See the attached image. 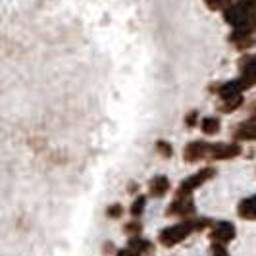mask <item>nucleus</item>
Here are the masks:
<instances>
[{"mask_svg":"<svg viewBox=\"0 0 256 256\" xmlns=\"http://www.w3.org/2000/svg\"><path fill=\"white\" fill-rule=\"evenodd\" d=\"M206 226H210L208 220H187V222H181L178 226L162 230L160 235H158V241H160V244L170 248V246H176L178 243L185 241L194 230H202Z\"/></svg>","mask_w":256,"mask_h":256,"instance_id":"nucleus-1","label":"nucleus"},{"mask_svg":"<svg viewBox=\"0 0 256 256\" xmlns=\"http://www.w3.org/2000/svg\"><path fill=\"white\" fill-rule=\"evenodd\" d=\"M214 176H216V170L214 168H202V170H198L194 176H189L187 180L181 181L178 194H192L194 189H198L200 185H204L206 181H210Z\"/></svg>","mask_w":256,"mask_h":256,"instance_id":"nucleus-2","label":"nucleus"},{"mask_svg":"<svg viewBox=\"0 0 256 256\" xmlns=\"http://www.w3.org/2000/svg\"><path fill=\"white\" fill-rule=\"evenodd\" d=\"M239 154H241V146L237 142H214V144H208L206 158L208 160H231Z\"/></svg>","mask_w":256,"mask_h":256,"instance_id":"nucleus-3","label":"nucleus"},{"mask_svg":"<svg viewBox=\"0 0 256 256\" xmlns=\"http://www.w3.org/2000/svg\"><path fill=\"white\" fill-rule=\"evenodd\" d=\"M194 214V200L191 194H176V200L168 206V216L191 218Z\"/></svg>","mask_w":256,"mask_h":256,"instance_id":"nucleus-4","label":"nucleus"},{"mask_svg":"<svg viewBox=\"0 0 256 256\" xmlns=\"http://www.w3.org/2000/svg\"><path fill=\"white\" fill-rule=\"evenodd\" d=\"M235 235H237V231H235V226H233L231 222H218V224L214 226L212 233H210L212 241L220 244H226V243H230V241H233Z\"/></svg>","mask_w":256,"mask_h":256,"instance_id":"nucleus-5","label":"nucleus"},{"mask_svg":"<svg viewBox=\"0 0 256 256\" xmlns=\"http://www.w3.org/2000/svg\"><path fill=\"white\" fill-rule=\"evenodd\" d=\"M235 141H256V114H252L233 131Z\"/></svg>","mask_w":256,"mask_h":256,"instance_id":"nucleus-6","label":"nucleus"},{"mask_svg":"<svg viewBox=\"0 0 256 256\" xmlns=\"http://www.w3.org/2000/svg\"><path fill=\"white\" fill-rule=\"evenodd\" d=\"M206 152H208V142L191 141L183 150V158L187 164H194V162H200L202 158H206Z\"/></svg>","mask_w":256,"mask_h":256,"instance_id":"nucleus-7","label":"nucleus"},{"mask_svg":"<svg viewBox=\"0 0 256 256\" xmlns=\"http://www.w3.org/2000/svg\"><path fill=\"white\" fill-rule=\"evenodd\" d=\"M239 72L246 83L254 85L256 83V54H250V56H244L239 60Z\"/></svg>","mask_w":256,"mask_h":256,"instance_id":"nucleus-8","label":"nucleus"},{"mask_svg":"<svg viewBox=\"0 0 256 256\" xmlns=\"http://www.w3.org/2000/svg\"><path fill=\"white\" fill-rule=\"evenodd\" d=\"M128 248L131 252H135V254H139V256H148L154 252L152 243L146 241V239H142V237H129Z\"/></svg>","mask_w":256,"mask_h":256,"instance_id":"nucleus-9","label":"nucleus"},{"mask_svg":"<svg viewBox=\"0 0 256 256\" xmlns=\"http://www.w3.org/2000/svg\"><path fill=\"white\" fill-rule=\"evenodd\" d=\"M237 214H239V218L248 220V222H254L256 220V194L246 196V198H243V200L239 202V206H237Z\"/></svg>","mask_w":256,"mask_h":256,"instance_id":"nucleus-10","label":"nucleus"},{"mask_svg":"<svg viewBox=\"0 0 256 256\" xmlns=\"http://www.w3.org/2000/svg\"><path fill=\"white\" fill-rule=\"evenodd\" d=\"M170 191V180H168L166 176H156L150 180L148 183V192L156 196V198H160V196H164L166 192Z\"/></svg>","mask_w":256,"mask_h":256,"instance_id":"nucleus-11","label":"nucleus"},{"mask_svg":"<svg viewBox=\"0 0 256 256\" xmlns=\"http://www.w3.org/2000/svg\"><path fill=\"white\" fill-rule=\"evenodd\" d=\"M241 104H243V94L241 96H233V98H224V100H218V110L222 114H231Z\"/></svg>","mask_w":256,"mask_h":256,"instance_id":"nucleus-12","label":"nucleus"},{"mask_svg":"<svg viewBox=\"0 0 256 256\" xmlns=\"http://www.w3.org/2000/svg\"><path fill=\"white\" fill-rule=\"evenodd\" d=\"M222 128V124H220V120L216 116H208L202 120V124H200V129H202V133L204 135H216Z\"/></svg>","mask_w":256,"mask_h":256,"instance_id":"nucleus-13","label":"nucleus"},{"mask_svg":"<svg viewBox=\"0 0 256 256\" xmlns=\"http://www.w3.org/2000/svg\"><path fill=\"white\" fill-rule=\"evenodd\" d=\"M144 206H146V196H137L133 202H131V208H129V212H131V216L133 218H139L142 212H144Z\"/></svg>","mask_w":256,"mask_h":256,"instance_id":"nucleus-14","label":"nucleus"},{"mask_svg":"<svg viewBox=\"0 0 256 256\" xmlns=\"http://www.w3.org/2000/svg\"><path fill=\"white\" fill-rule=\"evenodd\" d=\"M156 150H158L160 156H164V158H172V154H174V148H172V144L168 141L156 142Z\"/></svg>","mask_w":256,"mask_h":256,"instance_id":"nucleus-15","label":"nucleus"},{"mask_svg":"<svg viewBox=\"0 0 256 256\" xmlns=\"http://www.w3.org/2000/svg\"><path fill=\"white\" fill-rule=\"evenodd\" d=\"M204 2L210 10H226L233 0H204Z\"/></svg>","mask_w":256,"mask_h":256,"instance_id":"nucleus-16","label":"nucleus"},{"mask_svg":"<svg viewBox=\"0 0 256 256\" xmlns=\"http://www.w3.org/2000/svg\"><path fill=\"white\" fill-rule=\"evenodd\" d=\"M141 231H142V226L139 222H129V224H126V233H128L129 237H139Z\"/></svg>","mask_w":256,"mask_h":256,"instance_id":"nucleus-17","label":"nucleus"},{"mask_svg":"<svg viewBox=\"0 0 256 256\" xmlns=\"http://www.w3.org/2000/svg\"><path fill=\"white\" fill-rule=\"evenodd\" d=\"M122 214H124V206L122 204H112V206H108V210H106V216L108 218H122Z\"/></svg>","mask_w":256,"mask_h":256,"instance_id":"nucleus-18","label":"nucleus"},{"mask_svg":"<svg viewBox=\"0 0 256 256\" xmlns=\"http://www.w3.org/2000/svg\"><path fill=\"white\" fill-rule=\"evenodd\" d=\"M196 122H198V112L196 110H192V112H189V114L185 116V126L187 128H194Z\"/></svg>","mask_w":256,"mask_h":256,"instance_id":"nucleus-19","label":"nucleus"},{"mask_svg":"<svg viewBox=\"0 0 256 256\" xmlns=\"http://www.w3.org/2000/svg\"><path fill=\"white\" fill-rule=\"evenodd\" d=\"M212 254H214V256H230V252H228L226 244L214 243V244H212Z\"/></svg>","mask_w":256,"mask_h":256,"instance_id":"nucleus-20","label":"nucleus"},{"mask_svg":"<svg viewBox=\"0 0 256 256\" xmlns=\"http://www.w3.org/2000/svg\"><path fill=\"white\" fill-rule=\"evenodd\" d=\"M116 256H137V254H135V252H131L129 248H122V250H118V252H116Z\"/></svg>","mask_w":256,"mask_h":256,"instance_id":"nucleus-21","label":"nucleus"},{"mask_svg":"<svg viewBox=\"0 0 256 256\" xmlns=\"http://www.w3.org/2000/svg\"><path fill=\"white\" fill-rule=\"evenodd\" d=\"M137 189H139V185H137V183H129V185H128L129 192H137Z\"/></svg>","mask_w":256,"mask_h":256,"instance_id":"nucleus-22","label":"nucleus"}]
</instances>
